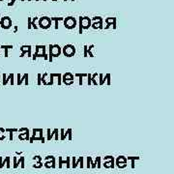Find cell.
Returning a JSON list of instances; mask_svg holds the SVG:
<instances>
[{
  "label": "cell",
  "instance_id": "obj_32",
  "mask_svg": "<svg viewBox=\"0 0 174 174\" xmlns=\"http://www.w3.org/2000/svg\"><path fill=\"white\" fill-rule=\"evenodd\" d=\"M91 74H87V78H88V80H87V84L88 85H91L92 84V82H91Z\"/></svg>",
  "mask_w": 174,
  "mask_h": 174
},
{
  "label": "cell",
  "instance_id": "obj_56",
  "mask_svg": "<svg viewBox=\"0 0 174 174\" xmlns=\"http://www.w3.org/2000/svg\"><path fill=\"white\" fill-rule=\"evenodd\" d=\"M21 1H24V0H21Z\"/></svg>",
  "mask_w": 174,
  "mask_h": 174
},
{
  "label": "cell",
  "instance_id": "obj_31",
  "mask_svg": "<svg viewBox=\"0 0 174 174\" xmlns=\"http://www.w3.org/2000/svg\"><path fill=\"white\" fill-rule=\"evenodd\" d=\"M33 160L35 162H41L42 161V157L41 156H35V157H33Z\"/></svg>",
  "mask_w": 174,
  "mask_h": 174
},
{
  "label": "cell",
  "instance_id": "obj_42",
  "mask_svg": "<svg viewBox=\"0 0 174 174\" xmlns=\"http://www.w3.org/2000/svg\"><path fill=\"white\" fill-rule=\"evenodd\" d=\"M17 157H14V167L15 168H17L18 167V164H17Z\"/></svg>",
  "mask_w": 174,
  "mask_h": 174
},
{
  "label": "cell",
  "instance_id": "obj_55",
  "mask_svg": "<svg viewBox=\"0 0 174 174\" xmlns=\"http://www.w3.org/2000/svg\"><path fill=\"white\" fill-rule=\"evenodd\" d=\"M28 1H31V0H28Z\"/></svg>",
  "mask_w": 174,
  "mask_h": 174
},
{
  "label": "cell",
  "instance_id": "obj_10",
  "mask_svg": "<svg viewBox=\"0 0 174 174\" xmlns=\"http://www.w3.org/2000/svg\"><path fill=\"white\" fill-rule=\"evenodd\" d=\"M74 75L72 73H70V72H68V73H66V74H64V75H62V82L64 83V84H66V85H71V84H73L74 83Z\"/></svg>",
  "mask_w": 174,
  "mask_h": 174
},
{
  "label": "cell",
  "instance_id": "obj_2",
  "mask_svg": "<svg viewBox=\"0 0 174 174\" xmlns=\"http://www.w3.org/2000/svg\"><path fill=\"white\" fill-rule=\"evenodd\" d=\"M62 53V49L59 45H50V52H49V61L52 62L53 57H58Z\"/></svg>",
  "mask_w": 174,
  "mask_h": 174
},
{
  "label": "cell",
  "instance_id": "obj_7",
  "mask_svg": "<svg viewBox=\"0 0 174 174\" xmlns=\"http://www.w3.org/2000/svg\"><path fill=\"white\" fill-rule=\"evenodd\" d=\"M64 26L67 28V29H74L75 26H76V20L73 17H68L66 19H64Z\"/></svg>",
  "mask_w": 174,
  "mask_h": 174
},
{
  "label": "cell",
  "instance_id": "obj_5",
  "mask_svg": "<svg viewBox=\"0 0 174 174\" xmlns=\"http://www.w3.org/2000/svg\"><path fill=\"white\" fill-rule=\"evenodd\" d=\"M62 53L66 57H72L75 54V48L73 45H66L62 49Z\"/></svg>",
  "mask_w": 174,
  "mask_h": 174
},
{
  "label": "cell",
  "instance_id": "obj_9",
  "mask_svg": "<svg viewBox=\"0 0 174 174\" xmlns=\"http://www.w3.org/2000/svg\"><path fill=\"white\" fill-rule=\"evenodd\" d=\"M46 162L44 164V166L46 168H55V157L54 156H47L45 158Z\"/></svg>",
  "mask_w": 174,
  "mask_h": 174
},
{
  "label": "cell",
  "instance_id": "obj_4",
  "mask_svg": "<svg viewBox=\"0 0 174 174\" xmlns=\"http://www.w3.org/2000/svg\"><path fill=\"white\" fill-rule=\"evenodd\" d=\"M35 140H41V142L45 143V138L43 136V130L42 129H34L33 130V134L31 137H29V142L33 143Z\"/></svg>",
  "mask_w": 174,
  "mask_h": 174
},
{
  "label": "cell",
  "instance_id": "obj_45",
  "mask_svg": "<svg viewBox=\"0 0 174 174\" xmlns=\"http://www.w3.org/2000/svg\"><path fill=\"white\" fill-rule=\"evenodd\" d=\"M59 133V132H58V130H57V131L55 132V133H54V135H55V140H56V141L58 140V135H59V133Z\"/></svg>",
  "mask_w": 174,
  "mask_h": 174
},
{
  "label": "cell",
  "instance_id": "obj_54",
  "mask_svg": "<svg viewBox=\"0 0 174 174\" xmlns=\"http://www.w3.org/2000/svg\"><path fill=\"white\" fill-rule=\"evenodd\" d=\"M44 1H45V2H46V1H47V0H44Z\"/></svg>",
  "mask_w": 174,
  "mask_h": 174
},
{
  "label": "cell",
  "instance_id": "obj_48",
  "mask_svg": "<svg viewBox=\"0 0 174 174\" xmlns=\"http://www.w3.org/2000/svg\"><path fill=\"white\" fill-rule=\"evenodd\" d=\"M15 1H16V0H11V2H10L8 5H9V6H13V5H14V3H15Z\"/></svg>",
  "mask_w": 174,
  "mask_h": 174
},
{
  "label": "cell",
  "instance_id": "obj_47",
  "mask_svg": "<svg viewBox=\"0 0 174 174\" xmlns=\"http://www.w3.org/2000/svg\"><path fill=\"white\" fill-rule=\"evenodd\" d=\"M72 162H73V164H72V167L74 166V164H75V157H73L72 158Z\"/></svg>",
  "mask_w": 174,
  "mask_h": 174
},
{
  "label": "cell",
  "instance_id": "obj_18",
  "mask_svg": "<svg viewBox=\"0 0 174 174\" xmlns=\"http://www.w3.org/2000/svg\"><path fill=\"white\" fill-rule=\"evenodd\" d=\"M75 76L76 77H79V81H78V84L79 85H82V80H83V77H87V74H75Z\"/></svg>",
  "mask_w": 174,
  "mask_h": 174
},
{
  "label": "cell",
  "instance_id": "obj_25",
  "mask_svg": "<svg viewBox=\"0 0 174 174\" xmlns=\"http://www.w3.org/2000/svg\"><path fill=\"white\" fill-rule=\"evenodd\" d=\"M44 164H43V163L42 162H37L35 164H33V167L34 168H40V167H42Z\"/></svg>",
  "mask_w": 174,
  "mask_h": 174
},
{
  "label": "cell",
  "instance_id": "obj_44",
  "mask_svg": "<svg viewBox=\"0 0 174 174\" xmlns=\"http://www.w3.org/2000/svg\"><path fill=\"white\" fill-rule=\"evenodd\" d=\"M31 50H32V48H29V50L27 51V56L28 57H31L32 56V54H31Z\"/></svg>",
  "mask_w": 174,
  "mask_h": 174
},
{
  "label": "cell",
  "instance_id": "obj_20",
  "mask_svg": "<svg viewBox=\"0 0 174 174\" xmlns=\"http://www.w3.org/2000/svg\"><path fill=\"white\" fill-rule=\"evenodd\" d=\"M29 48H31V46H22L20 50H21V55H20V57H23L25 55V53H27V51H28V50H29Z\"/></svg>",
  "mask_w": 174,
  "mask_h": 174
},
{
  "label": "cell",
  "instance_id": "obj_23",
  "mask_svg": "<svg viewBox=\"0 0 174 174\" xmlns=\"http://www.w3.org/2000/svg\"><path fill=\"white\" fill-rule=\"evenodd\" d=\"M66 136H69V140H72V129H68L66 133L64 132V137L66 138Z\"/></svg>",
  "mask_w": 174,
  "mask_h": 174
},
{
  "label": "cell",
  "instance_id": "obj_13",
  "mask_svg": "<svg viewBox=\"0 0 174 174\" xmlns=\"http://www.w3.org/2000/svg\"><path fill=\"white\" fill-rule=\"evenodd\" d=\"M103 166L105 168H114V166H115V160H114V158L111 156V158L109 159V162H104Z\"/></svg>",
  "mask_w": 174,
  "mask_h": 174
},
{
  "label": "cell",
  "instance_id": "obj_33",
  "mask_svg": "<svg viewBox=\"0 0 174 174\" xmlns=\"http://www.w3.org/2000/svg\"><path fill=\"white\" fill-rule=\"evenodd\" d=\"M98 76H99V78H100L99 84L100 85H102V84H103V82H102V77H103V75H102V74H100V75H98Z\"/></svg>",
  "mask_w": 174,
  "mask_h": 174
},
{
  "label": "cell",
  "instance_id": "obj_14",
  "mask_svg": "<svg viewBox=\"0 0 174 174\" xmlns=\"http://www.w3.org/2000/svg\"><path fill=\"white\" fill-rule=\"evenodd\" d=\"M127 158L124 156H119L117 157V159L115 160V165H118L119 164H127Z\"/></svg>",
  "mask_w": 174,
  "mask_h": 174
},
{
  "label": "cell",
  "instance_id": "obj_15",
  "mask_svg": "<svg viewBox=\"0 0 174 174\" xmlns=\"http://www.w3.org/2000/svg\"><path fill=\"white\" fill-rule=\"evenodd\" d=\"M19 138L20 140H29V130L27 129L24 132V133H21L19 135Z\"/></svg>",
  "mask_w": 174,
  "mask_h": 174
},
{
  "label": "cell",
  "instance_id": "obj_58",
  "mask_svg": "<svg viewBox=\"0 0 174 174\" xmlns=\"http://www.w3.org/2000/svg\"><path fill=\"white\" fill-rule=\"evenodd\" d=\"M0 1H2V0H0Z\"/></svg>",
  "mask_w": 174,
  "mask_h": 174
},
{
  "label": "cell",
  "instance_id": "obj_51",
  "mask_svg": "<svg viewBox=\"0 0 174 174\" xmlns=\"http://www.w3.org/2000/svg\"><path fill=\"white\" fill-rule=\"evenodd\" d=\"M51 1H58V0H51Z\"/></svg>",
  "mask_w": 174,
  "mask_h": 174
},
{
  "label": "cell",
  "instance_id": "obj_17",
  "mask_svg": "<svg viewBox=\"0 0 174 174\" xmlns=\"http://www.w3.org/2000/svg\"><path fill=\"white\" fill-rule=\"evenodd\" d=\"M48 76H49V74H48V73H45L44 75H42V78H41V80H42V83H43L44 85H49Z\"/></svg>",
  "mask_w": 174,
  "mask_h": 174
},
{
  "label": "cell",
  "instance_id": "obj_27",
  "mask_svg": "<svg viewBox=\"0 0 174 174\" xmlns=\"http://www.w3.org/2000/svg\"><path fill=\"white\" fill-rule=\"evenodd\" d=\"M82 160H83V157H79V158H78V160H77V161H75V164H74L73 168H75V167L77 166V164H79L80 161H82Z\"/></svg>",
  "mask_w": 174,
  "mask_h": 174
},
{
  "label": "cell",
  "instance_id": "obj_40",
  "mask_svg": "<svg viewBox=\"0 0 174 174\" xmlns=\"http://www.w3.org/2000/svg\"><path fill=\"white\" fill-rule=\"evenodd\" d=\"M31 23H32L31 18H28V29H31V28H32V26H31Z\"/></svg>",
  "mask_w": 174,
  "mask_h": 174
},
{
  "label": "cell",
  "instance_id": "obj_53",
  "mask_svg": "<svg viewBox=\"0 0 174 174\" xmlns=\"http://www.w3.org/2000/svg\"><path fill=\"white\" fill-rule=\"evenodd\" d=\"M64 1H65V2H66V1H67V0H64Z\"/></svg>",
  "mask_w": 174,
  "mask_h": 174
},
{
  "label": "cell",
  "instance_id": "obj_52",
  "mask_svg": "<svg viewBox=\"0 0 174 174\" xmlns=\"http://www.w3.org/2000/svg\"><path fill=\"white\" fill-rule=\"evenodd\" d=\"M72 2H75V0H72Z\"/></svg>",
  "mask_w": 174,
  "mask_h": 174
},
{
  "label": "cell",
  "instance_id": "obj_3",
  "mask_svg": "<svg viewBox=\"0 0 174 174\" xmlns=\"http://www.w3.org/2000/svg\"><path fill=\"white\" fill-rule=\"evenodd\" d=\"M91 23H92V20L88 17H79V25H78L79 26V30H78V33L82 34L83 29H88L89 27H91Z\"/></svg>",
  "mask_w": 174,
  "mask_h": 174
},
{
  "label": "cell",
  "instance_id": "obj_50",
  "mask_svg": "<svg viewBox=\"0 0 174 174\" xmlns=\"http://www.w3.org/2000/svg\"><path fill=\"white\" fill-rule=\"evenodd\" d=\"M17 31H18V27L16 26V27H15V32H17Z\"/></svg>",
  "mask_w": 174,
  "mask_h": 174
},
{
  "label": "cell",
  "instance_id": "obj_24",
  "mask_svg": "<svg viewBox=\"0 0 174 174\" xmlns=\"http://www.w3.org/2000/svg\"><path fill=\"white\" fill-rule=\"evenodd\" d=\"M27 77H28V74H24V75H23V76H22V77H21V78H20V79L18 81V84H19V85H20V84L22 83V81H23V80H25Z\"/></svg>",
  "mask_w": 174,
  "mask_h": 174
},
{
  "label": "cell",
  "instance_id": "obj_46",
  "mask_svg": "<svg viewBox=\"0 0 174 174\" xmlns=\"http://www.w3.org/2000/svg\"><path fill=\"white\" fill-rule=\"evenodd\" d=\"M50 129H48V137H47V139H48V141H50Z\"/></svg>",
  "mask_w": 174,
  "mask_h": 174
},
{
  "label": "cell",
  "instance_id": "obj_43",
  "mask_svg": "<svg viewBox=\"0 0 174 174\" xmlns=\"http://www.w3.org/2000/svg\"><path fill=\"white\" fill-rule=\"evenodd\" d=\"M57 131V129H54L53 130V132L52 133H50V139H52V137H53V135H54V133H55V132Z\"/></svg>",
  "mask_w": 174,
  "mask_h": 174
},
{
  "label": "cell",
  "instance_id": "obj_8",
  "mask_svg": "<svg viewBox=\"0 0 174 174\" xmlns=\"http://www.w3.org/2000/svg\"><path fill=\"white\" fill-rule=\"evenodd\" d=\"M91 20H94L93 23H91V27L93 29H102V22H103V20L102 18L101 17H94Z\"/></svg>",
  "mask_w": 174,
  "mask_h": 174
},
{
  "label": "cell",
  "instance_id": "obj_30",
  "mask_svg": "<svg viewBox=\"0 0 174 174\" xmlns=\"http://www.w3.org/2000/svg\"><path fill=\"white\" fill-rule=\"evenodd\" d=\"M64 132H65L64 129H61V130H60V134H61L60 139H61V140H65V137H64Z\"/></svg>",
  "mask_w": 174,
  "mask_h": 174
},
{
  "label": "cell",
  "instance_id": "obj_28",
  "mask_svg": "<svg viewBox=\"0 0 174 174\" xmlns=\"http://www.w3.org/2000/svg\"><path fill=\"white\" fill-rule=\"evenodd\" d=\"M4 133H5V130H3V129H1V128H0V140H2L3 138H5Z\"/></svg>",
  "mask_w": 174,
  "mask_h": 174
},
{
  "label": "cell",
  "instance_id": "obj_39",
  "mask_svg": "<svg viewBox=\"0 0 174 174\" xmlns=\"http://www.w3.org/2000/svg\"><path fill=\"white\" fill-rule=\"evenodd\" d=\"M117 167H119V168H125L126 166H127V164H119L118 165H116Z\"/></svg>",
  "mask_w": 174,
  "mask_h": 174
},
{
  "label": "cell",
  "instance_id": "obj_26",
  "mask_svg": "<svg viewBox=\"0 0 174 174\" xmlns=\"http://www.w3.org/2000/svg\"><path fill=\"white\" fill-rule=\"evenodd\" d=\"M58 160H59V168H61L62 167V164H66V160L65 161H63V159H62V157H58Z\"/></svg>",
  "mask_w": 174,
  "mask_h": 174
},
{
  "label": "cell",
  "instance_id": "obj_57",
  "mask_svg": "<svg viewBox=\"0 0 174 174\" xmlns=\"http://www.w3.org/2000/svg\"><path fill=\"white\" fill-rule=\"evenodd\" d=\"M36 1H39V0H36Z\"/></svg>",
  "mask_w": 174,
  "mask_h": 174
},
{
  "label": "cell",
  "instance_id": "obj_11",
  "mask_svg": "<svg viewBox=\"0 0 174 174\" xmlns=\"http://www.w3.org/2000/svg\"><path fill=\"white\" fill-rule=\"evenodd\" d=\"M0 25L4 28V29H8L12 26V20L9 17H5L0 20Z\"/></svg>",
  "mask_w": 174,
  "mask_h": 174
},
{
  "label": "cell",
  "instance_id": "obj_22",
  "mask_svg": "<svg viewBox=\"0 0 174 174\" xmlns=\"http://www.w3.org/2000/svg\"><path fill=\"white\" fill-rule=\"evenodd\" d=\"M51 20L55 21V29H58V21L59 20H64V18H50Z\"/></svg>",
  "mask_w": 174,
  "mask_h": 174
},
{
  "label": "cell",
  "instance_id": "obj_6",
  "mask_svg": "<svg viewBox=\"0 0 174 174\" xmlns=\"http://www.w3.org/2000/svg\"><path fill=\"white\" fill-rule=\"evenodd\" d=\"M38 20H39V26L38 27H40L42 29H48L51 26V19L49 17L40 18Z\"/></svg>",
  "mask_w": 174,
  "mask_h": 174
},
{
  "label": "cell",
  "instance_id": "obj_41",
  "mask_svg": "<svg viewBox=\"0 0 174 174\" xmlns=\"http://www.w3.org/2000/svg\"><path fill=\"white\" fill-rule=\"evenodd\" d=\"M1 49H4V50H9V49H13V46H2Z\"/></svg>",
  "mask_w": 174,
  "mask_h": 174
},
{
  "label": "cell",
  "instance_id": "obj_38",
  "mask_svg": "<svg viewBox=\"0 0 174 174\" xmlns=\"http://www.w3.org/2000/svg\"><path fill=\"white\" fill-rule=\"evenodd\" d=\"M41 78H42V75H41V74H38V85H41V84H42Z\"/></svg>",
  "mask_w": 174,
  "mask_h": 174
},
{
  "label": "cell",
  "instance_id": "obj_34",
  "mask_svg": "<svg viewBox=\"0 0 174 174\" xmlns=\"http://www.w3.org/2000/svg\"><path fill=\"white\" fill-rule=\"evenodd\" d=\"M20 166L21 168H24V157H20Z\"/></svg>",
  "mask_w": 174,
  "mask_h": 174
},
{
  "label": "cell",
  "instance_id": "obj_12",
  "mask_svg": "<svg viewBox=\"0 0 174 174\" xmlns=\"http://www.w3.org/2000/svg\"><path fill=\"white\" fill-rule=\"evenodd\" d=\"M104 21L106 23V26L104 27V29L109 28L111 25H112L113 29H116V18H106L104 20Z\"/></svg>",
  "mask_w": 174,
  "mask_h": 174
},
{
  "label": "cell",
  "instance_id": "obj_49",
  "mask_svg": "<svg viewBox=\"0 0 174 174\" xmlns=\"http://www.w3.org/2000/svg\"><path fill=\"white\" fill-rule=\"evenodd\" d=\"M22 154V152H17V155H21Z\"/></svg>",
  "mask_w": 174,
  "mask_h": 174
},
{
  "label": "cell",
  "instance_id": "obj_35",
  "mask_svg": "<svg viewBox=\"0 0 174 174\" xmlns=\"http://www.w3.org/2000/svg\"><path fill=\"white\" fill-rule=\"evenodd\" d=\"M70 160H71V158H70V157H67V159H66V164H67V167H68V168H70V167H71Z\"/></svg>",
  "mask_w": 174,
  "mask_h": 174
},
{
  "label": "cell",
  "instance_id": "obj_1",
  "mask_svg": "<svg viewBox=\"0 0 174 174\" xmlns=\"http://www.w3.org/2000/svg\"><path fill=\"white\" fill-rule=\"evenodd\" d=\"M37 57H43L45 60H49V55L46 52V46H36V51L32 55V58L35 61Z\"/></svg>",
  "mask_w": 174,
  "mask_h": 174
},
{
  "label": "cell",
  "instance_id": "obj_19",
  "mask_svg": "<svg viewBox=\"0 0 174 174\" xmlns=\"http://www.w3.org/2000/svg\"><path fill=\"white\" fill-rule=\"evenodd\" d=\"M105 81H106V84H107V85H110V84H111V81H110V74H106V75L102 77V82H103V84H104Z\"/></svg>",
  "mask_w": 174,
  "mask_h": 174
},
{
  "label": "cell",
  "instance_id": "obj_36",
  "mask_svg": "<svg viewBox=\"0 0 174 174\" xmlns=\"http://www.w3.org/2000/svg\"><path fill=\"white\" fill-rule=\"evenodd\" d=\"M91 159H92L91 157H87V165H86L87 168H90V167H91V165H90V161H91Z\"/></svg>",
  "mask_w": 174,
  "mask_h": 174
},
{
  "label": "cell",
  "instance_id": "obj_37",
  "mask_svg": "<svg viewBox=\"0 0 174 174\" xmlns=\"http://www.w3.org/2000/svg\"><path fill=\"white\" fill-rule=\"evenodd\" d=\"M83 49H84L83 56H84V57H88V54H87V46H84V47H83Z\"/></svg>",
  "mask_w": 174,
  "mask_h": 174
},
{
  "label": "cell",
  "instance_id": "obj_29",
  "mask_svg": "<svg viewBox=\"0 0 174 174\" xmlns=\"http://www.w3.org/2000/svg\"><path fill=\"white\" fill-rule=\"evenodd\" d=\"M101 157H97L96 158V163H97V167L98 168H101Z\"/></svg>",
  "mask_w": 174,
  "mask_h": 174
},
{
  "label": "cell",
  "instance_id": "obj_16",
  "mask_svg": "<svg viewBox=\"0 0 174 174\" xmlns=\"http://www.w3.org/2000/svg\"><path fill=\"white\" fill-rule=\"evenodd\" d=\"M4 164H7V167L10 168V157H7V158L4 160V162L2 161V158L0 157V167H3V166H4Z\"/></svg>",
  "mask_w": 174,
  "mask_h": 174
},
{
  "label": "cell",
  "instance_id": "obj_21",
  "mask_svg": "<svg viewBox=\"0 0 174 174\" xmlns=\"http://www.w3.org/2000/svg\"><path fill=\"white\" fill-rule=\"evenodd\" d=\"M127 160H131V161H132V168L133 169V168L135 167V165H134V161H135V160H139V157H128Z\"/></svg>",
  "mask_w": 174,
  "mask_h": 174
}]
</instances>
